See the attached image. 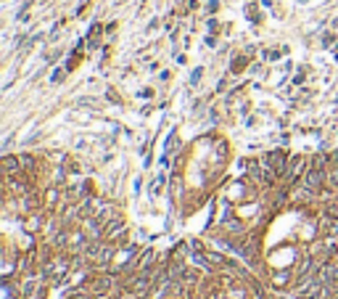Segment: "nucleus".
<instances>
[{"label": "nucleus", "mask_w": 338, "mask_h": 299, "mask_svg": "<svg viewBox=\"0 0 338 299\" xmlns=\"http://www.w3.org/2000/svg\"><path fill=\"white\" fill-rule=\"evenodd\" d=\"M283 162H286V156L280 154V151H275V154L267 156V167H270L272 172H283Z\"/></svg>", "instance_id": "f257e3e1"}, {"label": "nucleus", "mask_w": 338, "mask_h": 299, "mask_svg": "<svg viewBox=\"0 0 338 299\" xmlns=\"http://www.w3.org/2000/svg\"><path fill=\"white\" fill-rule=\"evenodd\" d=\"M302 172H304V159L296 156L294 162H290V167H288V177H298Z\"/></svg>", "instance_id": "f03ea898"}, {"label": "nucleus", "mask_w": 338, "mask_h": 299, "mask_svg": "<svg viewBox=\"0 0 338 299\" xmlns=\"http://www.w3.org/2000/svg\"><path fill=\"white\" fill-rule=\"evenodd\" d=\"M288 281V273H278L275 275V283H286Z\"/></svg>", "instance_id": "7ed1b4c3"}, {"label": "nucleus", "mask_w": 338, "mask_h": 299, "mask_svg": "<svg viewBox=\"0 0 338 299\" xmlns=\"http://www.w3.org/2000/svg\"><path fill=\"white\" fill-rule=\"evenodd\" d=\"M198 80H201V69H196V72H193V77H190V82L196 85V82H198Z\"/></svg>", "instance_id": "20e7f679"}]
</instances>
